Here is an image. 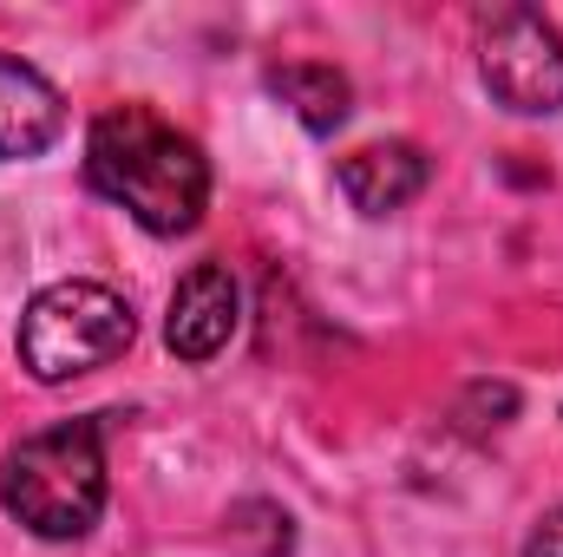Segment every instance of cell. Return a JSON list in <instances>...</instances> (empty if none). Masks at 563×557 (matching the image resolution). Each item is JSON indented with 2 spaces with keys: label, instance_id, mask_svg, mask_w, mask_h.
Listing matches in <instances>:
<instances>
[{
  "label": "cell",
  "instance_id": "cell-1",
  "mask_svg": "<svg viewBox=\"0 0 563 557\" xmlns=\"http://www.w3.org/2000/svg\"><path fill=\"white\" fill-rule=\"evenodd\" d=\"M86 184L151 237H190L210 210V157L139 99L106 106L86 132Z\"/></svg>",
  "mask_w": 563,
  "mask_h": 557
},
{
  "label": "cell",
  "instance_id": "cell-2",
  "mask_svg": "<svg viewBox=\"0 0 563 557\" xmlns=\"http://www.w3.org/2000/svg\"><path fill=\"white\" fill-rule=\"evenodd\" d=\"M0 505L20 532L46 545H79L106 518V426L99 419H59L46 433H26L0 459Z\"/></svg>",
  "mask_w": 563,
  "mask_h": 557
},
{
  "label": "cell",
  "instance_id": "cell-3",
  "mask_svg": "<svg viewBox=\"0 0 563 557\" xmlns=\"http://www.w3.org/2000/svg\"><path fill=\"white\" fill-rule=\"evenodd\" d=\"M132 341H139L132 302L112 282H92V276H66L33 288V302L20 308V328H13V354L40 387H66L79 374H99Z\"/></svg>",
  "mask_w": 563,
  "mask_h": 557
},
{
  "label": "cell",
  "instance_id": "cell-4",
  "mask_svg": "<svg viewBox=\"0 0 563 557\" xmlns=\"http://www.w3.org/2000/svg\"><path fill=\"white\" fill-rule=\"evenodd\" d=\"M478 79L518 119L563 112V33L538 7H492L478 13Z\"/></svg>",
  "mask_w": 563,
  "mask_h": 557
},
{
  "label": "cell",
  "instance_id": "cell-5",
  "mask_svg": "<svg viewBox=\"0 0 563 557\" xmlns=\"http://www.w3.org/2000/svg\"><path fill=\"white\" fill-rule=\"evenodd\" d=\"M236 321H243V288L230 276V263H190L170 288V308H164V348L177 361L203 368L230 348Z\"/></svg>",
  "mask_w": 563,
  "mask_h": 557
},
{
  "label": "cell",
  "instance_id": "cell-6",
  "mask_svg": "<svg viewBox=\"0 0 563 557\" xmlns=\"http://www.w3.org/2000/svg\"><path fill=\"white\" fill-rule=\"evenodd\" d=\"M334 184L361 217H400L432 184V157L413 139H374L334 164Z\"/></svg>",
  "mask_w": 563,
  "mask_h": 557
},
{
  "label": "cell",
  "instance_id": "cell-7",
  "mask_svg": "<svg viewBox=\"0 0 563 557\" xmlns=\"http://www.w3.org/2000/svg\"><path fill=\"white\" fill-rule=\"evenodd\" d=\"M59 132H66V99H59V86H53L40 66L0 53V164L46 157V151L59 144Z\"/></svg>",
  "mask_w": 563,
  "mask_h": 557
},
{
  "label": "cell",
  "instance_id": "cell-8",
  "mask_svg": "<svg viewBox=\"0 0 563 557\" xmlns=\"http://www.w3.org/2000/svg\"><path fill=\"white\" fill-rule=\"evenodd\" d=\"M263 86H269V99H282V106L301 119V132H314V139L341 132L347 112H354V86H347V73L328 66V59H282V66L263 73Z\"/></svg>",
  "mask_w": 563,
  "mask_h": 557
},
{
  "label": "cell",
  "instance_id": "cell-9",
  "mask_svg": "<svg viewBox=\"0 0 563 557\" xmlns=\"http://www.w3.org/2000/svg\"><path fill=\"white\" fill-rule=\"evenodd\" d=\"M525 557H563V505H558V512H544V518L531 525V538H525Z\"/></svg>",
  "mask_w": 563,
  "mask_h": 557
}]
</instances>
